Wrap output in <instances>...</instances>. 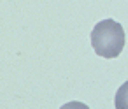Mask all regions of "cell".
<instances>
[{
	"label": "cell",
	"mask_w": 128,
	"mask_h": 109,
	"mask_svg": "<svg viewBox=\"0 0 128 109\" xmlns=\"http://www.w3.org/2000/svg\"><path fill=\"white\" fill-rule=\"evenodd\" d=\"M114 107L116 109H128V81L119 86L114 97Z\"/></svg>",
	"instance_id": "2"
},
{
	"label": "cell",
	"mask_w": 128,
	"mask_h": 109,
	"mask_svg": "<svg viewBox=\"0 0 128 109\" xmlns=\"http://www.w3.org/2000/svg\"><path fill=\"white\" fill-rule=\"evenodd\" d=\"M126 42L124 30L121 23L114 20H102L95 25L91 32V46L98 56L116 58L121 55Z\"/></svg>",
	"instance_id": "1"
},
{
	"label": "cell",
	"mask_w": 128,
	"mask_h": 109,
	"mask_svg": "<svg viewBox=\"0 0 128 109\" xmlns=\"http://www.w3.org/2000/svg\"><path fill=\"white\" fill-rule=\"evenodd\" d=\"M60 109H90L86 104H82V102H77V100H74V102H67L65 105H62Z\"/></svg>",
	"instance_id": "3"
}]
</instances>
